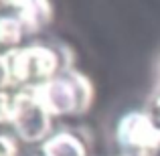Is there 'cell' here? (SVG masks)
<instances>
[{"label":"cell","mask_w":160,"mask_h":156,"mask_svg":"<svg viewBox=\"0 0 160 156\" xmlns=\"http://www.w3.org/2000/svg\"><path fill=\"white\" fill-rule=\"evenodd\" d=\"M148 116H150V120H152L154 124L160 128V93H156V95L152 98V102H150Z\"/></svg>","instance_id":"9c48e42d"},{"label":"cell","mask_w":160,"mask_h":156,"mask_svg":"<svg viewBox=\"0 0 160 156\" xmlns=\"http://www.w3.org/2000/svg\"><path fill=\"white\" fill-rule=\"evenodd\" d=\"M32 93L51 116H67V113L87 108L89 103V87L85 79L79 75L49 79L37 85Z\"/></svg>","instance_id":"6da1fadb"},{"label":"cell","mask_w":160,"mask_h":156,"mask_svg":"<svg viewBox=\"0 0 160 156\" xmlns=\"http://www.w3.org/2000/svg\"><path fill=\"white\" fill-rule=\"evenodd\" d=\"M10 79L16 83H32L49 79L59 69L57 53L47 47H28L22 51H10L6 55Z\"/></svg>","instance_id":"7a4b0ae2"},{"label":"cell","mask_w":160,"mask_h":156,"mask_svg":"<svg viewBox=\"0 0 160 156\" xmlns=\"http://www.w3.org/2000/svg\"><path fill=\"white\" fill-rule=\"evenodd\" d=\"M43 156H85V150L75 136L57 134L43 146Z\"/></svg>","instance_id":"8992f818"},{"label":"cell","mask_w":160,"mask_h":156,"mask_svg":"<svg viewBox=\"0 0 160 156\" xmlns=\"http://www.w3.org/2000/svg\"><path fill=\"white\" fill-rule=\"evenodd\" d=\"M18 8V18L28 31H37L51 18V4L47 0H8Z\"/></svg>","instance_id":"5b68a950"},{"label":"cell","mask_w":160,"mask_h":156,"mask_svg":"<svg viewBox=\"0 0 160 156\" xmlns=\"http://www.w3.org/2000/svg\"><path fill=\"white\" fill-rule=\"evenodd\" d=\"M0 156H16V150L8 138L0 136Z\"/></svg>","instance_id":"8fae6325"},{"label":"cell","mask_w":160,"mask_h":156,"mask_svg":"<svg viewBox=\"0 0 160 156\" xmlns=\"http://www.w3.org/2000/svg\"><path fill=\"white\" fill-rule=\"evenodd\" d=\"M4 6V0H0V8H2Z\"/></svg>","instance_id":"4fadbf2b"},{"label":"cell","mask_w":160,"mask_h":156,"mask_svg":"<svg viewBox=\"0 0 160 156\" xmlns=\"http://www.w3.org/2000/svg\"><path fill=\"white\" fill-rule=\"evenodd\" d=\"M10 71H8V63H6V57H0V89L6 87L10 83Z\"/></svg>","instance_id":"30bf717a"},{"label":"cell","mask_w":160,"mask_h":156,"mask_svg":"<svg viewBox=\"0 0 160 156\" xmlns=\"http://www.w3.org/2000/svg\"><path fill=\"white\" fill-rule=\"evenodd\" d=\"M150 156H160V148H156V150H152V152H148Z\"/></svg>","instance_id":"7c38bea8"},{"label":"cell","mask_w":160,"mask_h":156,"mask_svg":"<svg viewBox=\"0 0 160 156\" xmlns=\"http://www.w3.org/2000/svg\"><path fill=\"white\" fill-rule=\"evenodd\" d=\"M118 140L138 152H152L160 148V128L148 113H128L118 126Z\"/></svg>","instance_id":"277c9868"},{"label":"cell","mask_w":160,"mask_h":156,"mask_svg":"<svg viewBox=\"0 0 160 156\" xmlns=\"http://www.w3.org/2000/svg\"><path fill=\"white\" fill-rule=\"evenodd\" d=\"M24 24L16 16H0V43L2 45H16L22 39Z\"/></svg>","instance_id":"52a82bcc"},{"label":"cell","mask_w":160,"mask_h":156,"mask_svg":"<svg viewBox=\"0 0 160 156\" xmlns=\"http://www.w3.org/2000/svg\"><path fill=\"white\" fill-rule=\"evenodd\" d=\"M12 120V99L6 93H0V122Z\"/></svg>","instance_id":"ba28073f"},{"label":"cell","mask_w":160,"mask_h":156,"mask_svg":"<svg viewBox=\"0 0 160 156\" xmlns=\"http://www.w3.org/2000/svg\"><path fill=\"white\" fill-rule=\"evenodd\" d=\"M12 124L24 142H39L51 130V113L35 93L24 91L12 98Z\"/></svg>","instance_id":"3957f363"}]
</instances>
